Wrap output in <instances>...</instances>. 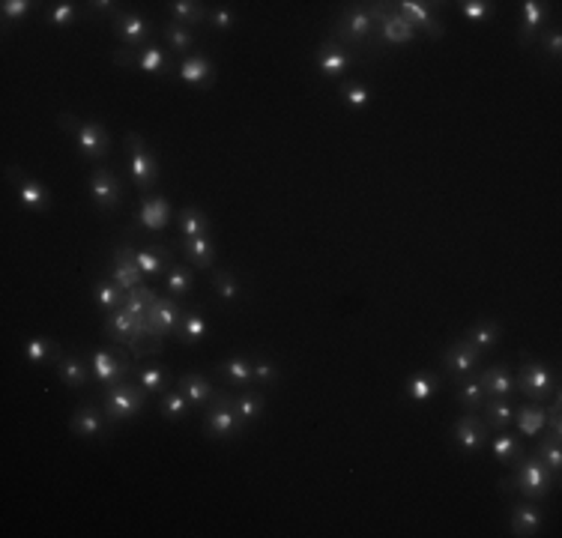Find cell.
I'll return each mask as SVG.
<instances>
[{
  "mask_svg": "<svg viewBox=\"0 0 562 538\" xmlns=\"http://www.w3.org/2000/svg\"><path fill=\"white\" fill-rule=\"evenodd\" d=\"M553 487H557L553 472L544 467L539 455H533V452H529V455L524 452V458L511 463V476L500 479V491L503 494L518 491L524 500H533V502L548 500Z\"/></svg>",
  "mask_w": 562,
  "mask_h": 538,
  "instance_id": "1",
  "label": "cell"
},
{
  "mask_svg": "<svg viewBox=\"0 0 562 538\" xmlns=\"http://www.w3.org/2000/svg\"><path fill=\"white\" fill-rule=\"evenodd\" d=\"M201 431L213 439H240L249 431V422L236 413L234 395L227 392H216V398L203 407V422Z\"/></svg>",
  "mask_w": 562,
  "mask_h": 538,
  "instance_id": "2",
  "label": "cell"
},
{
  "mask_svg": "<svg viewBox=\"0 0 562 538\" xmlns=\"http://www.w3.org/2000/svg\"><path fill=\"white\" fill-rule=\"evenodd\" d=\"M146 398H150V392L138 386L135 377H129L102 386V410L111 422H129L146 410Z\"/></svg>",
  "mask_w": 562,
  "mask_h": 538,
  "instance_id": "3",
  "label": "cell"
},
{
  "mask_svg": "<svg viewBox=\"0 0 562 538\" xmlns=\"http://www.w3.org/2000/svg\"><path fill=\"white\" fill-rule=\"evenodd\" d=\"M520 362H524V368H520V377H515L518 392L524 395L526 401L544 404L553 395V389L559 386L557 368H553L550 362H544V359L526 353V350H520Z\"/></svg>",
  "mask_w": 562,
  "mask_h": 538,
  "instance_id": "4",
  "label": "cell"
},
{
  "mask_svg": "<svg viewBox=\"0 0 562 538\" xmlns=\"http://www.w3.org/2000/svg\"><path fill=\"white\" fill-rule=\"evenodd\" d=\"M60 129L75 132V144L87 162H102L111 156V135L99 120H78L75 114H57Z\"/></svg>",
  "mask_w": 562,
  "mask_h": 538,
  "instance_id": "5",
  "label": "cell"
},
{
  "mask_svg": "<svg viewBox=\"0 0 562 538\" xmlns=\"http://www.w3.org/2000/svg\"><path fill=\"white\" fill-rule=\"evenodd\" d=\"M336 36L341 45H356V48H377V21H374V10L365 6H347L336 21Z\"/></svg>",
  "mask_w": 562,
  "mask_h": 538,
  "instance_id": "6",
  "label": "cell"
},
{
  "mask_svg": "<svg viewBox=\"0 0 562 538\" xmlns=\"http://www.w3.org/2000/svg\"><path fill=\"white\" fill-rule=\"evenodd\" d=\"M111 60L117 63L120 69L146 72V75L168 78L170 72H174V60H170V54L156 43H150L144 48H117V51H111Z\"/></svg>",
  "mask_w": 562,
  "mask_h": 538,
  "instance_id": "7",
  "label": "cell"
},
{
  "mask_svg": "<svg viewBox=\"0 0 562 538\" xmlns=\"http://www.w3.org/2000/svg\"><path fill=\"white\" fill-rule=\"evenodd\" d=\"M126 153H129V170H132V179L141 192H153L159 183V162L150 153V146L138 132H129L123 138Z\"/></svg>",
  "mask_w": 562,
  "mask_h": 538,
  "instance_id": "8",
  "label": "cell"
},
{
  "mask_svg": "<svg viewBox=\"0 0 562 538\" xmlns=\"http://www.w3.org/2000/svg\"><path fill=\"white\" fill-rule=\"evenodd\" d=\"M87 362H91V371H93V380L99 383V386H111V383H120V380H129L132 377V359H129L120 347H111V350H93L91 356H87Z\"/></svg>",
  "mask_w": 562,
  "mask_h": 538,
  "instance_id": "9",
  "label": "cell"
},
{
  "mask_svg": "<svg viewBox=\"0 0 562 538\" xmlns=\"http://www.w3.org/2000/svg\"><path fill=\"white\" fill-rule=\"evenodd\" d=\"M392 6V4H389ZM386 4L374 6V21H377V39L383 45H407L419 36V30L404 19L398 10H389Z\"/></svg>",
  "mask_w": 562,
  "mask_h": 538,
  "instance_id": "10",
  "label": "cell"
},
{
  "mask_svg": "<svg viewBox=\"0 0 562 538\" xmlns=\"http://www.w3.org/2000/svg\"><path fill=\"white\" fill-rule=\"evenodd\" d=\"M183 308L177 305L174 297H156V303L146 312V329H150V341L162 347V338H170L180 326Z\"/></svg>",
  "mask_w": 562,
  "mask_h": 538,
  "instance_id": "11",
  "label": "cell"
},
{
  "mask_svg": "<svg viewBox=\"0 0 562 538\" xmlns=\"http://www.w3.org/2000/svg\"><path fill=\"white\" fill-rule=\"evenodd\" d=\"M482 359H485V350H479L476 344H470L467 338L452 341V344L446 347L443 353H439V362H443V368L449 371L455 380L476 374L479 365H482Z\"/></svg>",
  "mask_w": 562,
  "mask_h": 538,
  "instance_id": "12",
  "label": "cell"
},
{
  "mask_svg": "<svg viewBox=\"0 0 562 538\" xmlns=\"http://www.w3.org/2000/svg\"><path fill=\"white\" fill-rule=\"evenodd\" d=\"M4 177H6V183L15 186V198H19L21 207L36 210V213L51 210V192H48V186H43L39 179H28L24 177V170L15 168V165H6Z\"/></svg>",
  "mask_w": 562,
  "mask_h": 538,
  "instance_id": "13",
  "label": "cell"
},
{
  "mask_svg": "<svg viewBox=\"0 0 562 538\" xmlns=\"http://www.w3.org/2000/svg\"><path fill=\"white\" fill-rule=\"evenodd\" d=\"M350 63H353V54H350L347 45H341L338 39H323L321 45H317L314 51V67L321 72L323 78L336 81V78H344Z\"/></svg>",
  "mask_w": 562,
  "mask_h": 538,
  "instance_id": "14",
  "label": "cell"
},
{
  "mask_svg": "<svg viewBox=\"0 0 562 538\" xmlns=\"http://www.w3.org/2000/svg\"><path fill=\"white\" fill-rule=\"evenodd\" d=\"M452 439L458 443L461 452L476 455V452H482V448H487V439H491V428L485 425L482 415L463 413L461 419L452 425Z\"/></svg>",
  "mask_w": 562,
  "mask_h": 538,
  "instance_id": "15",
  "label": "cell"
},
{
  "mask_svg": "<svg viewBox=\"0 0 562 538\" xmlns=\"http://www.w3.org/2000/svg\"><path fill=\"white\" fill-rule=\"evenodd\" d=\"M87 189H91V198L99 210H117L123 203V179H120L108 168H96L91 179H87Z\"/></svg>",
  "mask_w": 562,
  "mask_h": 538,
  "instance_id": "16",
  "label": "cell"
},
{
  "mask_svg": "<svg viewBox=\"0 0 562 538\" xmlns=\"http://www.w3.org/2000/svg\"><path fill=\"white\" fill-rule=\"evenodd\" d=\"M114 36L120 39L126 48H144V45H150L153 43V21L150 19H144V15H138V12H120L117 19H114Z\"/></svg>",
  "mask_w": 562,
  "mask_h": 538,
  "instance_id": "17",
  "label": "cell"
},
{
  "mask_svg": "<svg viewBox=\"0 0 562 538\" xmlns=\"http://www.w3.org/2000/svg\"><path fill=\"white\" fill-rule=\"evenodd\" d=\"M550 15V4H542V0H524L518 10V43L520 48H533L535 39H539L544 21Z\"/></svg>",
  "mask_w": 562,
  "mask_h": 538,
  "instance_id": "18",
  "label": "cell"
},
{
  "mask_svg": "<svg viewBox=\"0 0 562 538\" xmlns=\"http://www.w3.org/2000/svg\"><path fill=\"white\" fill-rule=\"evenodd\" d=\"M108 415H105L102 407L91 404H78V410L72 413L69 419V431L81 439H99L105 431H108Z\"/></svg>",
  "mask_w": 562,
  "mask_h": 538,
  "instance_id": "19",
  "label": "cell"
},
{
  "mask_svg": "<svg viewBox=\"0 0 562 538\" xmlns=\"http://www.w3.org/2000/svg\"><path fill=\"white\" fill-rule=\"evenodd\" d=\"M108 269H111V279L117 281L126 293H129V290H135V288H141V284H144L141 266H138V264H135V257H132V242H126V246H117V249H114Z\"/></svg>",
  "mask_w": 562,
  "mask_h": 538,
  "instance_id": "20",
  "label": "cell"
},
{
  "mask_svg": "<svg viewBox=\"0 0 562 538\" xmlns=\"http://www.w3.org/2000/svg\"><path fill=\"white\" fill-rule=\"evenodd\" d=\"M542 526H544V511H542L539 502L524 500V502L511 505V511H509V529H511V535L533 538V535L542 533Z\"/></svg>",
  "mask_w": 562,
  "mask_h": 538,
  "instance_id": "21",
  "label": "cell"
},
{
  "mask_svg": "<svg viewBox=\"0 0 562 538\" xmlns=\"http://www.w3.org/2000/svg\"><path fill=\"white\" fill-rule=\"evenodd\" d=\"M476 377L485 386L487 398H515L518 395V380H515V374H511L509 362H496V365H487V368H479Z\"/></svg>",
  "mask_w": 562,
  "mask_h": 538,
  "instance_id": "22",
  "label": "cell"
},
{
  "mask_svg": "<svg viewBox=\"0 0 562 538\" xmlns=\"http://www.w3.org/2000/svg\"><path fill=\"white\" fill-rule=\"evenodd\" d=\"M392 6L419 30V34H428L431 39H443V24H439L434 10H431V4H419V0H398V4H392Z\"/></svg>",
  "mask_w": 562,
  "mask_h": 538,
  "instance_id": "23",
  "label": "cell"
},
{
  "mask_svg": "<svg viewBox=\"0 0 562 538\" xmlns=\"http://www.w3.org/2000/svg\"><path fill=\"white\" fill-rule=\"evenodd\" d=\"M170 222V203L162 194H146L141 201V207L135 210V225L144 227V231H165Z\"/></svg>",
  "mask_w": 562,
  "mask_h": 538,
  "instance_id": "24",
  "label": "cell"
},
{
  "mask_svg": "<svg viewBox=\"0 0 562 538\" xmlns=\"http://www.w3.org/2000/svg\"><path fill=\"white\" fill-rule=\"evenodd\" d=\"M177 75H180V81H186V84H192L198 90H210L216 84V67L210 57H203V51H194L186 57L180 67H177Z\"/></svg>",
  "mask_w": 562,
  "mask_h": 538,
  "instance_id": "25",
  "label": "cell"
},
{
  "mask_svg": "<svg viewBox=\"0 0 562 538\" xmlns=\"http://www.w3.org/2000/svg\"><path fill=\"white\" fill-rule=\"evenodd\" d=\"M213 374L227 389H246L255 383V377H251V356H227L216 365Z\"/></svg>",
  "mask_w": 562,
  "mask_h": 538,
  "instance_id": "26",
  "label": "cell"
},
{
  "mask_svg": "<svg viewBox=\"0 0 562 538\" xmlns=\"http://www.w3.org/2000/svg\"><path fill=\"white\" fill-rule=\"evenodd\" d=\"M54 368H57V377H60V383H67L69 389H84L87 383H91V377H93L91 362L75 356V353H63L60 359H57Z\"/></svg>",
  "mask_w": 562,
  "mask_h": 538,
  "instance_id": "27",
  "label": "cell"
},
{
  "mask_svg": "<svg viewBox=\"0 0 562 538\" xmlns=\"http://www.w3.org/2000/svg\"><path fill=\"white\" fill-rule=\"evenodd\" d=\"M177 389H180V392L192 401V407H198V410H203V407L213 401L216 392H218V389L213 386V380L203 377V374H198V371L183 374V377L177 380Z\"/></svg>",
  "mask_w": 562,
  "mask_h": 538,
  "instance_id": "28",
  "label": "cell"
},
{
  "mask_svg": "<svg viewBox=\"0 0 562 538\" xmlns=\"http://www.w3.org/2000/svg\"><path fill=\"white\" fill-rule=\"evenodd\" d=\"M21 356L28 359V365H36V368H45V365H57V359L63 356V350H60V344H57L54 338L34 336V338L24 341Z\"/></svg>",
  "mask_w": 562,
  "mask_h": 538,
  "instance_id": "29",
  "label": "cell"
},
{
  "mask_svg": "<svg viewBox=\"0 0 562 538\" xmlns=\"http://www.w3.org/2000/svg\"><path fill=\"white\" fill-rule=\"evenodd\" d=\"M186 260L194 266V269H213L216 266V246L213 240H210V233H201V236H186L180 242Z\"/></svg>",
  "mask_w": 562,
  "mask_h": 538,
  "instance_id": "30",
  "label": "cell"
},
{
  "mask_svg": "<svg viewBox=\"0 0 562 538\" xmlns=\"http://www.w3.org/2000/svg\"><path fill=\"white\" fill-rule=\"evenodd\" d=\"M515 425L520 428L524 437H539L544 425H548V407L539 401H529V404H518L515 407Z\"/></svg>",
  "mask_w": 562,
  "mask_h": 538,
  "instance_id": "31",
  "label": "cell"
},
{
  "mask_svg": "<svg viewBox=\"0 0 562 538\" xmlns=\"http://www.w3.org/2000/svg\"><path fill=\"white\" fill-rule=\"evenodd\" d=\"M135 264L141 266L144 275H162L165 269L174 266V251L162 246H146V249H132Z\"/></svg>",
  "mask_w": 562,
  "mask_h": 538,
  "instance_id": "32",
  "label": "cell"
},
{
  "mask_svg": "<svg viewBox=\"0 0 562 538\" xmlns=\"http://www.w3.org/2000/svg\"><path fill=\"white\" fill-rule=\"evenodd\" d=\"M487 448H491L494 461L503 463V467H511V463L524 458L526 452L524 443H520L515 434H509V431H496V437L487 439Z\"/></svg>",
  "mask_w": 562,
  "mask_h": 538,
  "instance_id": "33",
  "label": "cell"
},
{
  "mask_svg": "<svg viewBox=\"0 0 562 538\" xmlns=\"http://www.w3.org/2000/svg\"><path fill=\"white\" fill-rule=\"evenodd\" d=\"M439 374L434 371H416L410 380L404 383V389H401V395L404 398H410V401H416V404H425L431 401L437 392H439Z\"/></svg>",
  "mask_w": 562,
  "mask_h": 538,
  "instance_id": "34",
  "label": "cell"
},
{
  "mask_svg": "<svg viewBox=\"0 0 562 538\" xmlns=\"http://www.w3.org/2000/svg\"><path fill=\"white\" fill-rule=\"evenodd\" d=\"M210 332V326L207 320H203V312L201 308H183V317H180V326H177V332H174V338H180L183 344H201V338Z\"/></svg>",
  "mask_w": 562,
  "mask_h": 538,
  "instance_id": "35",
  "label": "cell"
},
{
  "mask_svg": "<svg viewBox=\"0 0 562 538\" xmlns=\"http://www.w3.org/2000/svg\"><path fill=\"white\" fill-rule=\"evenodd\" d=\"M132 377L138 380V386L146 389L150 395H165L170 389V374L162 368L159 362H146V365H138L132 371Z\"/></svg>",
  "mask_w": 562,
  "mask_h": 538,
  "instance_id": "36",
  "label": "cell"
},
{
  "mask_svg": "<svg viewBox=\"0 0 562 538\" xmlns=\"http://www.w3.org/2000/svg\"><path fill=\"white\" fill-rule=\"evenodd\" d=\"M544 434V431H542ZM533 455H539L542 463L553 472V479H557V485L562 482V437H553V434H544L535 439V448Z\"/></svg>",
  "mask_w": 562,
  "mask_h": 538,
  "instance_id": "37",
  "label": "cell"
},
{
  "mask_svg": "<svg viewBox=\"0 0 562 538\" xmlns=\"http://www.w3.org/2000/svg\"><path fill=\"white\" fill-rule=\"evenodd\" d=\"M485 413V425L491 431H506L515 419V401L511 398H487L482 404Z\"/></svg>",
  "mask_w": 562,
  "mask_h": 538,
  "instance_id": "38",
  "label": "cell"
},
{
  "mask_svg": "<svg viewBox=\"0 0 562 538\" xmlns=\"http://www.w3.org/2000/svg\"><path fill=\"white\" fill-rule=\"evenodd\" d=\"M91 293H93L96 305H99L105 314L117 312V308L126 303V290L120 288V284L114 281V279H96V281H93V288H91Z\"/></svg>",
  "mask_w": 562,
  "mask_h": 538,
  "instance_id": "39",
  "label": "cell"
},
{
  "mask_svg": "<svg viewBox=\"0 0 562 538\" xmlns=\"http://www.w3.org/2000/svg\"><path fill=\"white\" fill-rule=\"evenodd\" d=\"M463 338L487 353V350H494L503 341V326L494 320H476L467 332H463Z\"/></svg>",
  "mask_w": 562,
  "mask_h": 538,
  "instance_id": "40",
  "label": "cell"
},
{
  "mask_svg": "<svg viewBox=\"0 0 562 538\" xmlns=\"http://www.w3.org/2000/svg\"><path fill=\"white\" fill-rule=\"evenodd\" d=\"M168 12L174 21L186 24V28H198V24H207V6L198 4V0H170Z\"/></svg>",
  "mask_w": 562,
  "mask_h": 538,
  "instance_id": "41",
  "label": "cell"
},
{
  "mask_svg": "<svg viewBox=\"0 0 562 538\" xmlns=\"http://www.w3.org/2000/svg\"><path fill=\"white\" fill-rule=\"evenodd\" d=\"M458 383V404L463 407L467 413H479L482 410V404L487 401V392H485V386L479 383L476 374H470V377H461V380H455Z\"/></svg>",
  "mask_w": 562,
  "mask_h": 538,
  "instance_id": "42",
  "label": "cell"
},
{
  "mask_svg": "<svg viewBox=\"0 0 562 538\" xmlns=\"http://www.w3.org/2000/svg\"><path fill=\"white\" fill-rule=\"evenodd\" d=\"M162 36H165V43L174 54H189L194 48V43H198L192 34V28H186V24L174 21V19L162 24Z\"/></svg>",
  "mask_w": 562,
  "mask_h": 538,
  "instance_id": "43",
  "label": "cell"
},
{
  "mask_svg": "<svg viewBox=\"0 0 562 538\" xmlns=\"http://www.w3.org/2000/svg\"><path fill=\"white\" fill-rule=\"evenodd\" d=\"M192 410H194L192 401L180 392V389H168V392L159 398V413L165 415L168 422H183V419H189V413H192Z\"/></svg>",
  "mask_w": 562,
  "mask_h": 538,
  "instance_id": "44",
  "label": "cell"
},
{
  "mask_svg": "<svg viewBox=\"0 0 562 538\" xmlns=\"http://www.w3.org/2000/svg\"><path fill=\"white\" fill-rule=\"evenodd\" d=\"M165 290H168V297H174V299L189 297V293L194 290V269L183 266V264H174L165 275Z\"/></svg>",
  "mask_w": 562,
  "mask_h": 538,
  "instance_id": "45",
  "label": "cell"
},
{
  "mask_svg": "<svg viewBox=\"0 0 562 538\" xmlns=\"http://www.w3.org/2000/svg\"><path fill=\"white\" fill-rule=\"evenodd\" d=\"M338 93H341V102H344L350 111H362V108H368V102H371V90L356 78L341 81Z\"/></svg>",
  "mask_w": 562,
  "mask_h": 538,
  "instance_id": "46",
  "label": "cell"
},
{
  "mask_svg": "<svg viewBox=\"0 0 562 538\" xmlns=\"http://www.w3.org/2000/svg\"><path fill=\"white\" fill-rule=\"evenodd\" d=\"M210 227H213V222H210V216L203 213L201 207H186L180 213V236H183V240H186V236L210 233Z\"/></svg>",
  "mask_w": 562,
  "mask_h": 538,
  "instance_id": "47",
  "label": "cell"
},
{
  "mask_svg": "<svg viewBox=\"0 0 562 538\" xmlns=\"http://www.w3.org/2000/svg\"><path fill=\"white\" fill-rule=\"evenodd\" d=\"M234 404H236V413H240L242 419L255 422L266 410V395L264 392H240V395H234Z\"/></svg>",
  "mask_w": 562,
  "mask_h": 538,
  "instance_id": "48",
  "label": "cell"
},
{
  "mask_svg": "<svg viewBox=\"0 0 562 538\" xmlns=\"http://www.w3.org/2000/svg\"><path fill=\"white\" fill-rule=\"evenodd\" d=\"M156 297L159 293L153 290V288H146V284H141V288H135V290H129L126 293V303L123 308L132 317H146V312H150V305L156 303Z\"/></svg>",
  "mask_w": 562,
  "mask_h": 538,
  "instance_id": "49",
  "label": "cell"
},
{
  "mask_svg": "<svg viewBox=\"0 0 562 538\" xmlns=\"http://www.w3.org/2000/svg\"><path fill=\"white\" fill-rule=\"evenodd\" d=\"M213 288H216L222 303H236V299H240V293H242L236 275L227 273V269H213Z\"/></svg>",
  "mask_w": 562,
  "mask_h": 538,
  "instance_id": "50",
  "label": "cell"
},
{
  "mask_svg": "<svg viewBox=\"0 0 562 538\" xmlns=\"http://www.w3.org/2000/svg\"><path fill=\"white\" fill-rule=\"evenodd\" d=\"M251 377L257 386H275L279 383V365L270 356H251Z\"/></svg>",
  "mask_w": 562,
  "mask_h": 538,
  "instance_id": "51",
  "label": "cell"
},
{
  "mask_svg": "<svg viewBox=\"0 0 562 538\" xmlns=\"http://www.w3.org/2000/svg\"><path fill=\"white\" fill-rule=\"evenodd\" d=\"M539 48H542V54H548L550 60H559L562 57V30H559V24H550V28H542V34H539Z\"/></svg>",
  "mask_w": 562,
  "mask_h": 538,
  "instance_id": "52",
  "label": "cell"
},
{
  "mask_svg": "<svg viewBox=\"0 0 562 538\" xmlns=\"http://www.w3.org/2000/svg\"><path fill=\"white\" fill-rule=\"evenodd\" d=\"M48 21H51L54 28L67 30V28H72V24L78 21V6L72 4V0H60V4L51 6V12H48Z\"/></svg>",
  "mask_w": 562,
  "mask_h": 538,
  "instance_id": "53",
  "label": "cell"
},
{
  "mask_svg": "<svg viewBox=\"0 0 562 538\" xmlns=\"http://www.w3.org/2000/svg\"><path fill=\"white\" fill-rule=\"evenodd\" d=\"M236 21H240V15H236V10H231V6H216V10H210V15H207V24L216 30V34L234 30Z\"/></svg>",
  "mask_w": 562,
  "mask_h": 538,
  "instance_id": "54",
  "label": "cell"
},
{
  "mask_svg": "<svg viewBox=\"0 0 562 538\" xmlns=\"http://www.w3.org/2000/svg\"><path fill=\"white\" fill-rule=\"evenodd\" d=\"M34 6L36 4H30V0H4V4H0V15H4V24L10 28L12 21L28 19V15L34 12Z\"/></svg>",
  "mask_w": 562,
  "mask_h": 538,
  "instance_id": "55",
  "label": "cell"
},
{
  "mask_svg": "<svg viewBox=\"0 0 562 538\" xmlns=\"http://www.w3.org/2000/svg\"><path fill=\"white\" fill-rule=\"evenodd\" d=\"M461 12H463V19H470V21H482L487 12H491V6L494 4H487V0H461Z\"/></svg>",
  "mask_w": 562,
  "mask_h": 538,
  "instance_id": "56",
  "label": "cell"
},
{
  "mask_svg": "<svg viewBox=\"0 0 562 538\" xmlns=\"http://www.w3.org/2000/svg\"><path fill=\"white\" fill-rule=\"evenodd\" d=\"M117 6L120 4H114V0H93V4H87V12H93V15H111V19H117Z\"/></svg>",
  "mask_w": 562,
  "mask_h": 538,
  "instance_id": "57",
  "label": "cell"
}]
</instances>
